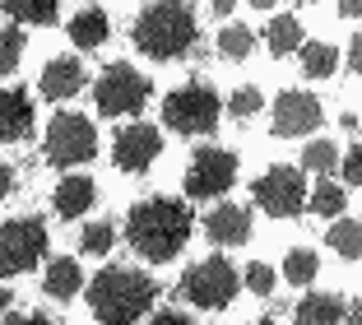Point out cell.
<instances>
[{
	"instance_id": "obj_24",
	"label": "cell",
	"mask_w": 362,
	"mask_h": 325,
	"mask_svg": "<svg viewBox=\"0 0 362 325\" xmlns=\"http://www.w3.org/2000/svg\"><path fill=\"white\" fill-rule=\"evenodd\" d=\"M302 168L307 172H334V144L330 139H311L302 149Z\"/></svg>"
},
{
	"instance_id": "obj_7",
	"label": "cell",
	"mask_w": 362,
	"mask_h": 325,
	"mask_svg": "<svg viewBox=\"0 0 362 325\" xmlns=\"http://www.w3.org/2000/svg\"><path fill=\"white\" fill-rule=\"evenodd\" d=\"M47 256V228L37 219L0 223V274H23Z\"/></svg>"
},
{
	"instance_id": "obj_31",
	"label": "cell",
	"mask_w": 362,
	"mask_h": 325,
	"mask_svg": "<svg viewBox=\"0 0 362 325\" xmlns=\"http://www.w3.org/2000/svg\"><path fill=\"white\" fill-rule=\"evenodd\" d=\"M246 288L256 297H269L274 293V270H269V265H251V270H246Z\"/></svg>"
},
{
	"instance_id": "obj_20",
	"label": "cell",
	"mask_w": 362,
	"mask_h": 325,
	"mask_svg": "<svg viewBox=\"0 0 362 325\" xmlns=\"http://www.w3.org/2000/svg\"><path fill=\"white\" fill-rule=\"evenodd\" d=\"M0 10L10 14V19H19V23H52L56 19V10H61V0H0Z\"/></svg>"
},
{
	"instance_id": "obj_26",
	"label": "cell",
	"mask_w": 362,
	"mask_h": 325,
	"mask_svg": "<svg viewBox=\"0 0 362 325\" xmlns=\"http://www.w3.org/2000/svg\"><path fill=\"white\" fill-rule=\"evenodd\" d=\"M339 210H344V190L334 186V181H320L316 195H311V214H325V219H334Z\"/></svg>"
},
{
	"instance_id": "obj_4",
	"label": "cell",
	"mask_w": 362,
	"mask_h": 325,
	"mask_svg": "<svg viewBox=\"0 0 362 325\" xmlns=\"http://www.w3.org/2000/svg\"><path fill=\"white\" fill-rule=\"evenodd\" d=\"M163 121L181 135H209L218 126V93L204 84H181L163 98Z\"/></svg>"
},
{
	"instance_id": "obj_25",
	"label": "cell",
	"mask_w": 362,
	"mask_h": 325,
	"mask_svg": "<svg viewBox=\"0 0 362 325\" xmlns=\"http://www.w3.org/2000/svg\"><path fill=\"white\" fill-rule=\"evenodd\" d=\"M112 241H117V228H112V223H88L84 237H79V246H84L88 256H107Z\"/></svg>"
},
{
	"instance_id": "obj_1",
	"label": "cell",
	"mask_w": 362,
	"mask_h": 325,
	"mask_svg": "<svg viewBox=\"0 0 362 325\" xmlns=\"http://www.w3.org/2000/svg\"><path fill=\"white\" fill-rule=\"evenodd\" d=\"M126 237L144 261L163 265L181 251V241L191 237V210L181 200H144V205L130 210Z\"/></svg>"
},
{
	"instance_id": "obj_34",
	"label": "cell",
	"mask_w": 362,
	"mask_h": 325,
	"mask_svg": "<svg viewBox=\"0 0 362 325\" xmlns=\"http://www.w3.org/2000/svg\"><path fill=\"white\" fill-rule=\"evenodd\" d=\"M153 325H186V316H181V312H158V321H153Z\"/></svg>"
},
{
	"instance_id": "obj_39",
	"label": "cell",
	"mask_w": 362,
	"mask_h": 325,
	"mask_svg": "<svg viewBox=\"0 0 362 325\" xmlns=\"http://www.w3.org/2000/svg\"><path fill=\"white\" fill-rule=\"evenodd\" d=\"M349 316H353V321H362V302H353V307H349Z\"/></svg>"
},
{
	"instance_id": "obj_11",
	"label": "cell",
	"mask_w": 362,
	"mask_h": 325,
	"mask_svg": "<svg viewBox=\"0 0 362 325\" xmlns=\"http://www.w3.org/2000/svg\"><path fill=\"white\" fill-rule=\"evenodd\" d=\"M320 126V103L311 93H298V89H288V93L274 98V135L279 139H298V135H311Z\"/></svg>"
},
{
	"instance_id": "obj_16",
	"label": "cell",
	"mask_w": 362,
	"mask_h": 325,
	"mask_svg": "<svg viewBox=\"0 0 362 325\" xmlns=\"http://www.w3.org/2000/svg\"><path fill=\"white\" fill-rule=\"evenodd\" d=\"M88 205H93V181L88 177H65L56 186V214L61 219H79Z\"/></svg>"
},
{
	"instance_id": "obj_3",
	"label": "cell",
	"mask_w": 362,
	"mask_h": 325,
	"mask_svg": "<svg viewBox=\"0 0 362 325\" xmlns=\"http://www.w3.org/2000/svg\"><path fill=\"white\" fill-rule=\"evenodd\" d=\"M135 47L149 52L153 61H172V56L195 47V14L181 0H158L135 19Z\"/></svg>"
},
{
	"instance_id": "obj_32",
	"label": "cell",
	"mask_w": 362,
	"mask_h": 325,
	"mask_svg": "<svg viewBox=\"0 0 362 325\" xmlns=\"http://www.w3.org/2000/svg\"><path fill=\"white\" fill-rule=\"evenodd\" d=\"M344 181H349V186H362V144L349 149V158H344Z\"/></svg>"
},
{
	"instance_id": "obj_19",
	"label": "cell",
	"mask_w": 362,
	"mask_h": 325,
	"mask_svg": "<svg viewBox=\"0 0 362 325\" xmlns=\"http://www.w3.org/2000/svg\"><path fill=\"white\" fill-rule=\"evenodd\" d=\"M107 33H112V23H107L103 10H79L75 19H70V38H75V47H103Z\"/></svg>"
},
{
	"instance_id": "obj_23",
	"label": "cell",
	"mask_w": 362,
	"mask_h": 325,
	"mask_svg": "<svg viewBox=\"0 0 362 325\" xmlns=\"http://www.w3.org/2000/svg\"><path fill=\"white\" fill-rule=\"evenodd\" d=\"M298 52H302V70H307L311 79L334 74V61H339V56H334V47H325V42H302Z\"/></svg>"
},
{
	"instance_id": "obj_38",
	"label": "cell",
	"mask_w": 362,
	"mask_h": 325,
	"mask_svg": "<svg viewBox=\"0 0 362 325\" xmlns=\"http://www.w3.org/2000/svg\"><path fill=\"white\" fill-rule=\"evenodd\" d=\"M10 302H14V297H10V288H0V316L10 312Z\"/></svg>"
},
{
	"instance_id": "obj_28",
	"label": "cell",
	"mask_w": 362,
	"mask_h": 325,
	"mask_svg": "<svg viewBox=\"0 0 362 325\" xmlns=\"http://www.w3.org/2000/svg\"><path fill=\"white\" fill-rule=\"evenodd\" d=\"M251 47H256V38H251L246 28H223V33H218V52L233 56V61H242Z\"/></svg>"
},
{
	"instance_id": "obj_6",
	"label": "cell",
	"mask_w": 362,
	"mask_h": 325,
	"mask_svg": "<svg viewBox=\"0 0 362 325\" xmlns=\"http://www.w3.org/2000/svg\"><path fill=\"white\" fill-rule=\"evenodd\" d=\"M181 293L195 307H204V312H218V307H228L237 297V270L223 256H209V261L191 265V274L181 279Z\"/></svg>"
},
{
	"instance_id": "obj_15",
	"label": "cell",
	"mask_w": 362,
	"mask_h": 325,
	"mask_svg": "<svg viewBox=\"0 0 362 325\" xmlns=\"http://www.w3.org/2000/svg\"><path fill=\"white\" fill-rule=\"evenodd\" d=\"M79 84H84V70H79V61H70V56H61V61H52L42 70V98H52V103L75 98Z\"/></svg>"
},
{
	"instance_id": "obj_22",
	"label": "cell",
	"mask_w": 362,
	"mask_h": 325,
	"mask_svg": "<svg viewBox=\"0 0 362 325\" xmlns=\"http://www.w3.org/2000/svg\"><path fill=\"white\" fill-rule=\"evenodd\" d=\"M302 42H307V38H302V23L293 19V14H279V19L269 23V52H274V56L298 52Z\"/></svg>"
},
{
	"instance_id": "obj_8",
	"label": "cell",
	"mask_w": 362,
	"mask_h": 325,
	"mask_svg": "<svg viewBox=\"0 0 362 325\" xmlns=\"http://www.w3.org/2000/svg\"><path fill=\"white\" fill-rule=\"evenodd\" d=\"M93 98H98V112L103 116H130L149 98V79L139 70H130V65H107L98 89H93Z\"/></svg>"
},
{
	"instance_id": "obj_35",
	"label": "cell",
	"mask_w": 362,
	"mask_h": 325,
	"mask_svg": "<svg viewBox=\"0 0 362 325\" xmlns=\"http://www.w3.org/2000/svg\"><path fill=\"white\" fill-rule=\"evenodd\" d=\"M339 10L349 14V19H358V14H362V0H339Z\"/></svg>"
},
{
	"instance_id": "obj_29",
	"label": "cell",
	"mask_w": 362,
	"mask_h": 325,
	"mask_svg": "<svg viewBox=\"0 0 362 325\" xmlns=\"http://www.w3.org/2000/svg\"><path fill=\"white\" fill-rule=\"evenodd\" d=\"M284 274L293 283H311V279H316V256H311V251H293L288 265H284Z\"/></svg>"
},
{
	"instance_id": "obj_10",
	"label": "cell",
	"mask_w": 362,
	"mask_h": 325,
	"mask_svg": "<svg viewBox=\"0 0 362 325\" xmlns=\"http://www.w3.org/2000/svg\"><path fill=\"white\" fill-rule=\"evenodd\" d=\"M233 181H237V154H228V149H200L191 158V172H186V195L214 200V195H223Z\"/></svg>"
},
{
	"instance_id": "obj_18",
	"label": "cell",
	"mask_w": 362,
	"mask_h": 325,
	"mask_svg": "<svg viewBox=\"0 0 362 325\" xmlns=\"http://www.w3.org/2000/svg\"><path fill=\"white\" fill-rule=\"evenodd\" d=\"M79 283H84V274H79L75 256H61V261L47 265V293H52L56 302H70V297L79 293Z\"/></svg>"
},
{
	"instance_id": "obj_41",
	"label": "cell",
	"mask_w": 362,
	"mask_h": 325,
	"mask_svg": "<svg viewBox=\"0 0 362 325\" xmlns=\"http://www.w3.org/2000/svg\"><path fill=\"white\" fill-rule=\"evenodd\" d=\"M302 5H307V0H302Z\"/></svg>"
},
{
	"instance_id": "obj_37",
	"label": "cell",
	"mask_w": 362,
	"mask_h": 325,
	"mask_svg": "<svg viewBox=\"0 0 362 325\" xmlns=\"http://www.w3.org/2000/svg\"><path fill=\"white\" fill-rule=\"evenodd\" d=\"M209 5H214V14H233L237 0H209Z\"/></svg>"
},
{
	"instance_id": "obj_13",
	"label": "cell",
	"mask_w": 362,
	"mask_h": 325,
	"mask_svg": "<svg viewBox=\"0 0 362 325\" xmlns=\"http://www.w3.org/2000/svg\"><path fill=\"white\" fill-rule=\"evenodd\" d=\"M33 130V103L23 89H5L0 93V144H14Z\"/></svg>"
},
{
	"instance_id": "obj_36",
	"label": "cell",
	"mask_w": 362,
	"mask_h": 325,
	"mask_svg": "<svg viewBox=\"0 0 362 325\" xmlns=\"http://www.w3.org/2000/svg\"><path fill=\"white\" fill-rule=\"evenodd\" d=\"M10 195V168H5V163H0V200Z\"/></svg>"
},
{
	"instance_id": "obj_2",
	"label": "cell",
	"mask_w": 362,
	"mask_h": 325,
	"mask_svg": "<svg viewBox=\"0 0 362 325\" xmlns=\"http://www.w3.org/2000/svg\"><path fill=\"white\" fill-rule=\"evenodd\" d=\"M153 297H158V283H153L149 274H139V270H121V265L103 270L88 283V307H93V316L107 321V325L139 321V316L153 307Z\"/></svg>"
},
{
	"instance_id": "obj_5",
	"label": "cell",
	"mask_w": 362,
	"mask_h": 325,
	"mask_svg": "<svg viewBox=\"0 0 362 325\" xmlns=\"http://www.w3.org/2000/svg\"><path fill=\"white\" fill-rule=\"evenodd\" d=\"M98 149L93 139V121L79 112H56L52 126H47V158L56 168H75V163H88Z\"/></svg>"
},
{
	"instance_id": "obj_33",
	"label": "cell",
	"mask_w": 362,
	"mask_h": 325,
	"mask_svg": "<svg viewBox=\"0 0 362 325\" xmlns=\"http://www.w3.org/2000/svg\"><path fill=\"white\" fill-rule=\"evenodd\" d=\"M349 65H353V70L362 74V33H358V38H353V47H349Z\"/></svg>"
},
{
	"instance_id": "obj_14",
	"label": "cell",
	"mask_w": 362,
	"mask_h": 325,
	"mask_svg": "<svg viewBox=\"0 0 362 325\" xmlns=\"http://www.w3.org/2000/svg\"><path fill=\"white\" fill-rule=\"evenodd\" d=\"M204 232H209L214 246H242V241L251 237V214H246L242 205H223V210L209 214Z\"/></svg>"
},
{
	"instance_id": "obj_30",
	"label": "cell",
	"mask_w": 362,
	"mask_h": 325,
	"mask_svg": "<svg viewBox=\"0 0 362 325\" xmlns=\"http://www.w3.org/2000/svg\"><path fill=\"white\" fill-rule=\"evenodd\" d=\"M228 112L233 116H256L260 112V89H237V93L228 98Z\"/></svg>"
},
{
	"instance_id": "obj_40",
	"label": "cell",
	"mask_w": 362,
	"mask_h": 325,
	"mask_svg": "<svg viewBox=\"0 0 362 325\" xmlns=\"http://www.w3.org/2000/svg\"><path fill=\"white\" fill-rule=\"evenodd\" d=\"M251 5H256V10H274V0H251Z\"/></svg>"
},
{
	"instance_id": "obj_27",
	"label": "cell",
	"mask_w": 362,
	"mask_h": 325,
	"mask_svg": "<svg viewBox=\"0 0 362 325\" xmlns=\"http://www.w3.org/2000/svg\"><path fill=\"white\" fill-rule=\"evenodd\" d=\"M23 56V33L19 28H0V74H10Z\"/></svg>"
},
{
	"instance_id": "obj_12",
	"label": "cell",
	"mask_w": 362,
	"mask_h": 325,
	"mask_svg": "<svg viewBox=\"0 0 362 325\" xmlns=\"http://www.w3.org/2000/svg\"><path fill=\"white\" fill-rule=\"evenodd\" d=\"M112 154H117L121 172H144L153 158L163 154V135L153 126H126L117 135V149H112Z\"/></svg>"
},
{
	"instance_id": "obj_9",
	"label": "cell",
	"mask_w": 362,
	"mask_h": 325,
	"mask_svg": "<svg viewBox=\"0 0 362 325\" xmlns=\"http://www.w3.org/2000/svg\"><path fill=\"white\" fill-rule=\"evenodd\" d=\"M256 200H260V210L274 214V219H293V214L307 205V177H302L298 168L279 163V168H269L265 177L256 181Z\"/></svg>"
},
{
	"instance_id": "obj_21",
	"label": "cell",
	"mask_w": 362,
	"mask_h": 325,
	"mask_svg": "<svg viewBox=\"0 0 362 325\" xmlns=\"http://www.w3.org/2000/svg\"><path fill=\"white\" fill-rule=\"evenodd\" d=\"M325 246H334L344 261H358L362 256V219H339L330 228V237H325Z\"/></svg>"
},
{
	"instance_id": "obj_17",
	"label": "cell",
	"mask_w": 362,
	"mask_h": 325,
	"mask_svg": "<svg viewBox=\"0 0 362 325\" xmlns=\"http://www.w3.org/2000/svg\"><path fill=\"white\" fill-rule=\"evenodd\" d=\"M344 316H349V302H344V297H334V293H307L298 302V321H307V325L344 321Z\"/></svg>"
}]
</instances>
